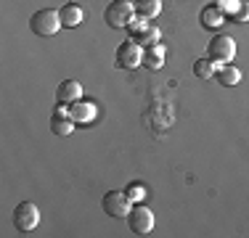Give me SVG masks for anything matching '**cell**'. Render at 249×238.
<instances>
[{"label":"cell","instance_id":"6da1fadb","mask_svg":"<svg viewBox=\"0 0 249 238\" xmlns=\"http://www.w3.org/2000/svg\"><path fill=\"white\" fill-rule=\"evenodd\" d=\"M61 27H64L61 16L53 8H40L37 14H32V19H29V29H32L37 37H53Z\"/></svg>","mask_w":249,"mask_h":238},{"label":"cell","instance_id":"7a4b0ae2","mask_svg":"<svg viewBox=\"0 0 249 238\" xmlns=\"http://www.w3.org/2000/svg\"><path fill=\"white\" fill-rule=\"evenodd\" d=\"M133 16H135V5L130 3V0H111V3L106 5L104 19L111 29H127V24L133 21Z\"/></svg>","mask_w":249,"mask_h":238},{"label":"cell","instance_id":"3957f363","mask_svg":"<svg viewBox=\"0 0 249 238\" xmlns=\"http://www.w3.org/2000/svg\"><path fill=\"white\" fill-rule=\"evenodd\" d=\"M124 220H127L130 233H135V236H149L154 230V212L146 204H133Z\"/></svg>","mask_w":249,"mask_h":238},{"label":"cell","instance_id":"277c9868","mask_svg":"<svg viewBox=\"0 0 249 238\" xmlns=\"http://www.w3.org/2000/svg\"><path fill=\"white\" fill-rule=\"evenodd\" d=\"M207 56L215 64H231L236 58V40L228 37V34H215L207 43Z\"/></svg>","mask_w":249,"mask_h":238},{"label":"cell","instance_id":"5b68a950","mask_svg":"<svg viewBox=\"0 0 249 238\" xmlns=\"http://www.w3.org/2000/svg\"><path fill=\"white\" fill-rule=\"evenodd\" d=\"M130 206L133 204H130V196L124 193V190H106L104 199H101V209L109 214V217H114V220L127 217Z\"/></svg>","mask_w":249,"mask_h":238},{"label":"cell","instance_id":"8992f818","mask_svg":"<svg viewBox=\"0 0 249 238\" xmlns=\"http://www.w3.org/2000/svg\"><path fill=\"white\" fill-rule=\"evenodd\" d=\"M14 225L19 233H32L40 225V209L32 204V201H21L14 209Z\"/></svg>","mask_w":249,"mask_h":238},{"label":"cell","instance_id":"52a82bcc","mask_svg":"<svg viewBox=\"0 0 249 238\" xmlns=\"http://www.w3.org/2000/svg\"><path fill=\"white\" fill-rule=\"evenodd\" d=\"M117 67H120V69H138V67H143V48L135 43L133 37L124 40V43L117 48Z\"/></svg>","mask_w":249,"mask_h":238},{"label":"cell","instance_id":"ba28073f","mask_svg":"<svg viewBox=\"0 0 249 238\" xmlns=\"http://www.w3.org/2000/svg\"><path fill=\"white\" fill-rule=\"evenodd\" d=\"M82 98V85L77 80H64L56 87V103L58 106H72L74 101Z\"/></svg>","mask_w":249,"mask_h":238},{"label":"cell","instance_id":"9c48e42d","mask_svg":"<svg viewBox=\"0 0 249 238\" xmlns=\"http://www.w3.org/2000/svg\"><path fill=\"white\" fill-rule=\"evenodd\" d=\"M199 21L204 29H220L225 21H228V16H225V11L220 5H207V8H201L199 14Z\"/></svg>","mask_w":249,"mask_h":238},{"label":"cell","instance_id":"30bf717a","mask_svg":"<svg viewBox=\"0 0 249 238\" xmlns=\"http://www.w3.org/2000/svg\"><path fill=\"white\" fill-rule=\"evenodd\" d=\"M74 119L69 117V111L67 109H56L53 111V117H51V133L53 135H69L74 130Z\"/></svg>","mask_w":249,"mask_h":238},{"label":"cell","instance_id":"8fae6325","mask_svg":"<svg viewBox=\"0 0 249 238\" xmlns=\"http://www.w3.org/2000/svg\"><path fill=\"white\" fill-rule=\"evenodd\" d=\"M58 16H61V24L67 29H74V27L82 24V19H85V11H82L77 3H64L61 8H58Z\"/></svg>","mask_w":249,"mask_h":238},{"label":"cell","instance_id":"7c38bea8","mask_svg":"<svg viewBox=\"0 0 249 238\" xmlns=\"http://www.w3.org/2000/svg\"><path fill=\"white\" fill-rule=\"evenodd\" d=\"M69 117L74 119V122H90L93 117H96V103L93 101H74L72 106H67Z\"/></svg>","mask_w":249,"mask_h":238},{"label":"cell","instance_id":"4fadbf2b","mask_svg":"<svg viewBox=\"0 0 249 238\" xmlns=\"http://www.w3.org/2000/svg\"><path fill=\"white\" fill-rule=\"evenodd\" d=\"M143 67L151 69V71H157V69L164 67V45L154 43V45L146 48V51H143Z\"/></svg>","mask_w":249,"mask_h":238},{"label":"cell","instance_id":"5bb4252c","mask_svg":"<svg viewBox=\"0 0 249 238\" xmlns=\"http://www.w3.org/2000/svg\"><path fill=\"white\" fill-rule=\"evenodd\" d=\"M215 77H217V82H220L223 87H233V85L241 82V71L236 69L233 64H223V67L215 71Z\"/></svg>","mask_w":249,"mask_h":238},{"label":"cell","instance_id":"9a60e30c","mask_svg":"<svg viewBox=\"0 0 249 238\" xmlns=\"http://www.w3.org/2000/svg\"><path fill=\"white\" fill-rule=\"evenodd\" d=\"M135 14L143 19H157L162 14V0H135Z\"/></svg>","mask_w":249,"mask_h":238},{"label":"cell","instance_id":"2e32d148","mask_svg":"<svg viewBox=\"0 0 249 238\" xmlns=\"http://www.w3.org/2000/svg\"><path fill=\"white\" fill-rule=\"evenodd\" d=\"M133 40H135L141 48H143V45L149 48V45H154V43H159V29L154 27V24H146L143 29H138V32L133 34Z\"/></svg>","mask_w":249,"mask_h":238},{"label":"cell","instance_id":"e0dca14e","mask_svg":"<svg viewBox=\"0 0 249 238\" xmlns=\"http://www.w3.org/2000/svg\"><path fill=\"white\" fill-rule=\"evenodd\" d=\"M215 61H212L210 56L199 58V61H194V74L199 77V80H210V77H215Z\"/></svg>","mask_w":249,"mask_h":238},{"label":"cell","instance_id":"ac0fdd59","mask_svg":"<svg viewBox=\"0 0 249 238\" xmlns=\"http://www.w3.org/2000/svg\"><path fill=\"white\" fill-rule=\"evenodd\" d=\"M124 193L130 196V201H141L146 196V186L143 183H130V186L124 188Z\"/></svg>","mask_w":249,"mask_h":238}]
</instances>
